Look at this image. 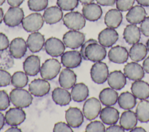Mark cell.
Instances as JSON below:
<instances>
[{"instance_id": "cell-1", "label": "cell", "mask_w": 149, "mask_h": 132, "mask_svg": "<svg viewBox=\"0 0 149 132\" xmlns=\"http://www.w3.org/2000/svg\"><path fill=\"white\" fill-rule=\"evenodd\" d=\"M9 98L14 106L20 108L29 107L33 101V97L31 93L20 88L13 89L10 92Z\"/></svg>"}, {"instance_id": "cell-2", "label": "cell", "mask_w": 149, "mask_h": 132, "mask_svg": "<svg viewBox=\"0 0 149 132\" xmlns=\"http://www.w3.org/2000/svg\"><path fill=\"white\" fill-rule=\"evenodd\" d=\"M61 67V63L56 59H48L40 68L41 76L45 80H52L57 76Z\"/></svg>"}, {"instance_id": "cell-3", "label": "cell", "mask_w": 149, "mask_h": 132, "mask_svg": "<svg viewBox=\"0 0 149 132\" xmlns=\"http://www.w3.org/2000/svg\"><path fill=\"white\" fill-rule=\"evenodd\" d=\"M63 22L67 28L73 30H79L85 26L86 19L79 12H70L65 15Z\"/></svg>"}, {"instance_id": "cell-4", "label": "cell", "mask_w": 149, "mask_h": 132, "mask_svg": "<svg viewBox=\"0 0 149 132\" xmlns=\"http://www.w3.org/2000/svg\"><path fill=\"white\" fill-rule=\"evenodd\" d=\"M42 16L39 13H33L24 17L22 22L23 28L27 32L33 33L39 30L44 24Z\"/></svg>"}, {"instance_id": "cell-5", "label": "cell", "mask_w": 149, "mask_h": 132, "mask_svg": "<svg viewBox=\"0 0 149 132\" xmlns=\"http://www.w3.org/2000/svg\"><path fill=\"white\" fill-rule=\"evenodd\" d=\"M109 71L107 64L102 62H97L90 69V76L92 80L97 84H103L108 77Z\"/></svg>"}, {"instance_id": "cell-6", "label": "cell", "mask_w": 149, "mask_h": 132, "mask_svg": "<svg viewBox=\"0 0 149 132\" xmlns=\"http://www.w3.org/2000/svg\"><path fill=\"white\" fill-rule=\"evenodd\" d=\"M85 56L87 60L97 62L104 59L107 55L105 47L97 42L88 44L85 49Z\"/></svg>"}, {"instance_id": "cell-7", "label": "cell", "mask_w": 149, "mask_h": 132, "mask_svg": "<svg viewBox=\"0 0 149 132\" xmlns=\"http://www.w3.org/2000/svg\"><path fill=\"white\" fill-rule=\"evenodd\" d=\"M101 110V105L100 101L94 97H91L87 99L83 107V115L88 120H92L97 117Z\"/></svg>"}, {"instance_id": "cell-8", "label": "cell", "mask_w": 149, "mask_h": 132, "mask_svg": "<svg viewBox=\"0 0 149 132\" xmlns=\"http://www.w3.org/2000/svg\"><path fill=\"white\" fill-rule=\"evenodd\" d=\"M85 35L78 30H69L63 36V42L66 47L76 49L81 46L84 42Z\"/></svg>"}, {"instance_id": "cell-9", "label": "cell", "mask_w": 149, "mask_h": 132, "mask_svg": "<svg viewBox=\"0 0 149 132\" xmlns=\"http://www.w3.org/2000/svg\"><path fill=\"white\" fill-rule=\"evenodd\" d=\"M24 19V12L19 7H10L3 16L5 24L10 27L19 25Z\"/></svg>"}, {"instance_id": "cell-10", "label": "cell", "mask_w": 149, "mask_h": 132, "mask_svg": "<svg viewBox=\"0 0 149 132\" xmlns=\"http://www.w3.org/2000/svg\"><path fill=\"white\" fill-rule=\"evenodd\" d=\"M46 52L51 56L58 57L62 55L65 50V46L61 40L55 37H50L48 38L44 44Z\"/></svg>"}, {"instance_id": "cell-11", "label": "cell", "mask_w": 149, "mask_h": 132, "mask_svg": "<svg viewBox=\"0 0 149 132\" xmlns=\"http://www.w3.org/2000/svg\"><path fill=\"white\" fill-rule=\"evenodd\" d=\"M26 113L22 108H11L5 113L6 123L12 126H17L23 123L26 119Z\"/></svg>"}, {"instance_id": "cell-12", "label": "cell", "mask_w": 149, "mask_h": 132, "mask_svg": "<svg viewBox=\"0 0 149 132\" xmlns=\"http://www.w3.org/2000/svg\"><path fill=\"white\" fill-rule=\"evenodd\" d=\"M50 84L44 79H37L33 80L29 86V92L35 97H43L50 90Z\"/></svg>"}, {"instance_id": "cell-13", "label": "cell", "mask_w": 149, "mask_h": 132, "mask_svg": "<svg viewBox=\"0 0 149 132\" xmlns=\"http://www.w3.org/2000/svg\"><path fill=\"white\" fill-rule=\"evenodd\" d=\"M82 56L79 51H68L61 55V63L67 68L73 69L79 66L82 61Z\"/></svg>"}, {"instance_id": "cell-14", "label": "cell", "mask_w": 149, "mask_h": 132, "mask_svg": "<svg viewBox=\"0 0 149 132\" xmlns=\"http://www.w3.org/2000/svg\"><path fill=\"white\" fill-rule=\"evenodd\" d=\"M119 38L118 32L112 28H106L102 30L98 34L99 43L104 47H110L116 43Z\"/></svg>"}, {"instance_id": "cell-15", "label": "cell", "mask_w": 149, "mask_h": 132, "mask_svg": "<svg viewBox=\"0 0 149 132\" xmlns=\"http://www.w3.org/2000/svg\"><path fill=\"white\" fill-rule=\"evenodd\" d=\"M84 115L80 109L76 107H70L65 112V119L68 124L72 127H80L84 120Z\"/></svg>"}, {"instance_id": "cell-16", "label": "cell", "mask_w": 149, "mask_h": 132, "mask_svg": "<svg viewBox=\"0 0 149 132\" xmlns=\"http://www.w3.org/2000/svg\"><path fill=\"white\" fill-rule=\"evenodd\" d=\"M123 72L127 78L134 81L141 80L144 76V70L143 67L135 62L127 63L124 66Z\"/></svg>"}, {"instance_id": "cell-17", "label": "cell", "mask_w": 149, "mask_h": 132, "mask_svg": "<svg viewBox=\"0 0 149 132\" xmlns=\"http://www.w3.org/2000/svg\"><path fill=\"white\" fill-rule=\"evenodd\" d=\"M108 57L109 60L113 63L122 64L127 60L129 52L126 48L116 45L110 49L108 53Z\"/></svg>"}, {"instance_id": "cell-18", "label": "cell", "mask_w": 149, "mask_h": 132, "mask_svg": "<svg viewBox=\"0 0 149 132\" xmlns=\"http://www.w3.org/2000/svg\"><path fill=\"white\" fill-rule=\"evenodd\" d=\"M27 42L21 37L14 38L9 44L10 53L16 59L22 58L27 52Z\"/></svg>"}, {"instance_id": "cell-19", "label": "cell", "mask_w": 149, "mask_h": 132, "mask_svg": "<svg viewBox=\"0 0 149 132\" xmlns=\"http://www.w3.org/2000/svg\"><path fill=\"white\" fill-rule=\"evenodd\" d=\"M82 13L86 19L91 22H95L101 17L102 10L98 4L91 2L83 5Z\"/></svg>"}, {"instance_id": "cell-20", "label": "cell", "mask_w": 149, "mask_h": 132, "mask_svg": "<svg viewBox=\"0 0 149 132\" xmlns=\"http://www.w3.org/2000/svg\"><path fill=\"white\" fill-rule=\"evenodd\" d=\"M45 42L44 36L38 31L31 33L27 39V47L33 53L41 51L45 44Z\"/></svg>"}, {"instance_id": "cell-21", "label": "cell", "mask_w": 149, "mask_h": 132, "mask_svg": "<svg viewBox=\"0 0 149 132\" xmlns=\"http://www.w3.org/2000/svg\"><path fill=\"white\" fill-rule=\"evenodd\" d=\"M23 64V70L29 76H36L40 71V59L37 55L29 56Z\"/></svg>"}, {"instance_id": "cell-22", "label": "cell", "mask_w": 149, "mask_h": 132, "mask_svg": "<svg viewBox=\"0 0 149 132\" xmlns=\"http://www.w3.org/2000/svg\"><path fill=\"white\" fill-rule=\"evenodd\" d=\"M146 12L141 5H135L131 8L126 15L127 21L131 24H140L145 19Z\"/></svg>"}, {"instance_id": "cell-23", "label": "cell", "mask_w": 149, "mask_h": 132, "mask_svg": "<svg viewBox=\"0 0 149 132\" xmlns=\"http://www.w3.org/2000/svg\"><path fill=\"white\" fill-rule=\"evenodd\" d=\"M100 117L102 122L106 124H114L118 121L119 112L116 108L110 106H107L101 110Z\"/></svg>"}, {"instance_id": "cell-24", "label": "cell", "mask_w": 149, "mask_h": 132, "mask_svg": "<svg viewBox=\"0 0 149 132\" xmlns=\"http://www.w3.org/2000/svg\"><path fill=\"white\" fill-rule=\"evenodd\" d=\"M120 70H114L111 72L108 77V83L113 89L120 90L126 84V78Z\"/></svg>"}, {"instance_id": "cell-25", "label": "cell", "mask_w": 149, "mask_h": 132, "mask_svg": "<svg viewBox=\"0 0 149 132\" xmlns=\"http://www.w3.org/2000/svg\"><path fill=\"white\" fill-rule=\"evenodd\" d=\"M76 79L77 76L74 72L66 67L61 72L59 76V83L62 87L65 89H70L76 84Z\"/></svg>"}, {"instance_id": "cell-26", "label": "cell", "mask_w": 149, "mask_h": 132, "mask_svg": "<svg viewBox=\"0 0 149 132\" xmlns=\"http://www.w3.org/2000/svg\"><path fill=\"white\" fill-rule=\"evenodd\" d=\"M44 22L49 24L59 22L63 17L62 9L57 6H52L47 8L42 15Z\"/></svg>"}, {"instance_id": "cell-27", "label": "cell", "mask_w": 149, "mask_h": 132, "mask_svg": "<svg viewBox=\"0 0 149 132\" xmlns=\"http://www.w3.org/2000/svg\"><path fill=\"white\" fill-rule=\"evenodd\" d=\"M131 91L136 98L146 99L149 97V84L143 80H136L132 84Z\"/></svg>"}, {"instance_id": "cell-28", "label": "cell", "mask_w": 149, "mask_h": 132, "mask_svg": "<svg viewBox=\"0 0 149 132\" xmlns=\"http://www.w3.org/2000/svg\"><path fill=\"white\" fill-rule=\"evenodd\" d=\"M123 38L129 44L139 42L141 37V31L134 24H130L126 26L123 31Z\"/></svg>"}, {"instance_id": "cell-29", "label": "cell", "mask_w": 149, "mask_h": 132, "mask_svg": "<svg viewBox=\"0 0 149 132\" xmlns=\"http://www.w3.org/2000/svg\"><path fill=\"white\" fill-rule=\"evenodd\" d=\"M122 14L118 9L109 10L105 14L104 22L108 27L112 28H118L122 21Z\"/></svg>"}, {"instance_id": "cell-30", "label": "cell", "mask_w": 149, "mask_h": 132, "mask_svg": "<svg viewBox=\"0 0 149 132\" xmlns=\"http://www.w3.org/2000/svg\"><path fill=\"white\" fill-rule=\"evenodd\" d=\"M52 98L54 102L60 106L68 105L72 99L71 94L64 88L56 87L52 92Z\"/></svg>"}, {"instance_id": "cell-31", "label": "cell", "mask_w": 149, "mask_h": 132, "mask_svg": "<svg viewBox=\"0 0 149 132\" xmlns=\"http://www.w3.org/2000/svg\"><path fill=\"white\" fill-rule=\"evenodd\" d=\"M137 117L132 110L124 111L120 116L119 123L125 130H131L137 124Z\"/></svg>"}, {"instance_id": "cell-32", "label": "cell", "mask_w": 149, "mask_h": 132, "mask_svg": "<svg viewBox=\"0 0 149 132\" xmlns=\"http://www.w3.org/2000/svg\"><path fill=\"white\" fill-rule=\"evenodd\" d=\"M100 102L105 106H112L118 101V94L112 88H105L99 94Z\"/></svg>"}, {"instance_id": "cell-33", "label": "cell", "mask_w": 149, "mask_h": 132, "mask_svg": "<svg viewBox=\"0 0 149 132\" xmlns=\"http://www.w3.org/2000/svg\"><path fill=\"white\" fill-rule=\"evenodd\" d=\"M148 52L147 46L143 43H136L133 44L129 50V56L134 62H139L143 60Z\"/></svg>"}, {"instance_id": "cell-34", "label": "cell", "mask_w": 149, "mask_h": 132, "mask_svg": "<svg viewBox=\"0 0 149 132\" xmlns=\"http://www.w3.org/2000/svg\"><path fill=\"white\" fill-rule=\"evenodd\" d=\"M89 91L87 86L83 83L75 84L71 90L72 99L77 102L84 101L88 96Z\"/></svg>"}, {"instance_id": "cell-35", "label": "cell", "mask_w": 149, "mask_h": 132, "mask_svg": "<svg viewBox=\"0 0 149 132\" xmlns=\"http://www.w3.org/2000/svg\"><path fill=\"white\" fill-rule=\"evenodd\" d=\"M119 106L123 109L129 110L133 108L136 104V97L128 91L122 92L118 98Z\"/></svg>"}, {"instance_id": "cell-36", "label": "cell", "mask_w": 149, "mask_h": 132, "mask_svg": "<svg viewBox=\"0 0 149 132\" xmlns=\"http://www.w3.org/2000/svg\"><path fill=\"white\" fill-rule=\"evenodd\" d=\"M136 114L140 122L142 123L149 122V101L141 99L136 107Z\"/></svg>"}, {"instance_id": "cell-37", "label": "cell", "mask_w": 149, "mask_h": 132, "mask_svg": "<svg viewBox=\"0 0 149 132\" xmlns=\"http://www.w3.org/2000/svg\"><path fill=\"white\" fill-rule=\"evenodd\" d=\"M27 74L23 72L17 71L13 73L11 77V83L16 88L24 87L28 83Z\"/></svg>"}, {"instance_id": "cell-38", "label": "cell", "mask_w": 149, "mask_h": 132, "mask_svg": "<svg viewBox=\"0 0 149 132\" xmlns=\"http://www.w3.org/2000/svg\"><path fill=\"white\" fill-rule=\"evenodd\" d=\"M48 0H28L29 8L33 11H41L47 7Z\"/></svg>"}, {"instance_id": "cell-39", "label": "cell", "mask_w": 149, "mask_h": 132, "mask_svg": "<svg viewBox=\"0 0 149 132\" xmlns=\"http://www.w3.org/2000/svg\"><path fill=\"white\" fill-rule=\"evenodd\" d=\"M56 4L62 10H73L79 4V0H57Z\"/></svg>"}, {"instance_id": "cell-40", "label": "cell", "mask_w": 149, "mask_h": 132, "mask_svg": "<svg viewBox=\"0 0 149 132\" xmlns=\"http://www.w3.org/2000/svg\"><path fill=\"white\" fill-rule=\"evenodd\" d=\"M105 131V126L99 120H95L90 122L86 127V131L87 132H104Z\"/></svg>"}, {"instance_id": "cell-41", "label": "cell", "mask_w": 149, "mask_h": 132, "mask_svg": "<svg viewBox=\"0 0 149 132\" xmlns=\"http://www.w3.org/2000/svg\"><path fill=\"white\" fill-rule=\"evenodd\" d=\"M135 0H116V8L121 12L129 10L133 7Z\"/></svg>"}, {"instance_id": "cell-42", "label": "cell", "mask_w": 149, "mask_h": 132, "mask_svg": "<svg viewBox=\"0 0 149 132\" xmlns=\"http://www.w3.org/2000/svg\"><path fill=\"white\" fill-rule=\"evenodd\" d=\"M10 98L5 90H0V110H6L10 105Z\"/></svg>"}, {"instance_id": "cell-43", "label": "cell", "mask_w": 149, "mask_h": 132, "mask_svg": "<svg viewBox=\"0 0 149 132\" xmlns=\"http://www.w3.org/2000/svg\"><path fill=\"white\" fill-rule=\"evenodd\" d=\"M11 76L9 72L0 69V87H5L11 83Z\"/></svg>"}, {"instance_id": "cell-44", "label": "cell", "mask_w": 149, "mask_h": 132, "mask_svg": "<svg viewBox=\"0 0 149 132\" xmlns=\"http://www.w3.org/2000/svg\"><path fill=\"white\" fill-rule=\"evenodd\" d=\"M53 131L54 132H62V131L72 132L73 130L68 124L65 122H59L55 123L53 129Z\"/></svg>"}, {"instance_id": "cell-45", "label": "cell", "mask_w": 149, "mask_h": 132, "mask_svg": "<svg viewBox=\"0 0 149 132\" xmlns=\"http://www.w3.org/2000/svg\"><path fill=\"white\" fill-rule=\"evenodd\" d=\"M140 31L146 37H149V16L146 17L140 24Z\"/></svg>"}, {"instance_id": "cell-46", "label": "cell", "mask_w": 149, "mask_h": 132, "mask_svg": "<svg viewBox=\"0 0 149 132\" xmlns=\"http://www.w3.org/2000/svg\"><path fill=\"white\" fill-rule=\"evenodd\" d=\"M9 47V42L7 36L0 32V51L6 49Z\"/></svg>"}, {"instance_id": "cell-47", "label": "cell", "mask_w": 149, "mask_h": 132, "mask_svg": "<svg viewBox=\"0 0 149 132\" xmlns=\"http://www.w3.org/2000/svg\"><path fill=\"white\" fill-rule=\"evenodd\" d=\"M93 42H97V41L95 40H94V39H92V38H91V39H89V40H88L84 41V42H83V44L81 45L80 52V53H81V55L82 58H83L84 60H87L86 57V56H85V53H84V52H85L86 48L87 47V46L88 44H91V43H93Z\"/></svg>"}, {"instance_id": "cell-48", "label": "cell", "mask_w": 149, "mask_h": 132, "mask_svg": "<svg viewBox=\"0 0 149 132\" xmlns=\"http://www.w3.org/2000/svg\"><path fill=\"white\" fill-rule=\"evenodd\" d=\"M105 131L108 132H116V131H119V132H124L125 130L120 125H116V124H113L111 125L109 127H108L107 129H105Z\"/></svg>"}, {"instance_id": "cell-49", "label": "cell", "mask_w": 149, "mask_h": 132, "mask_svg": "<svg viewBox=\"0 0 149 132\" xmlns=\"http://www.w3.org/2000/svg\"><path fill=\"white\" fill-rule=\"evenodd\" d=\"M98 4L102 6H113L116 0H95Z\"/></svg>"}, {"instance_id": "cell-50", "label": "cell", "mask_w": 149, "mask_h": 132, "mask_svg": "<svg viewBox=\"0 0 149 132\" xmlns=\"http://www.w3.org/2000/svg\"><path fill=\"white\" fill-rule=\"evenodd\" d=\"M24 0H7L8 4L12 7H19Z\"/></svg>"}, {"instance_id": "cell-51", "label": "cell", "mask_w": 149, "mask_h": 132, "mask_svg": "<svg viewBox=\"0 0 149 132\" xmlns=\"http://www.w3.org/2000/svg\"><path fill=\"white\" fill-rule=\"evenodd\" d=\"M143 68L147 73L149 74V56L146 58L143 61Z\"/></svg>"}, {"instance_id": "cell-52", "label": "cell", "mask_w": 149, "mask_h": 132, "mask_svg": "<svg viewBox=\"0 0 149 132\" xmlns=\"http://www.w3.org/2000/svg\"><path fill=\"white\" fill-rule=\"evenodd\" d=\"M137 2L143 6H149V0H136Z\"/></svg>"}, {"instance_id": "cell-53", "label": "cell", "mask_w": 149, "mask_h": 132, "mask_svg": "<svg viewBox=\"0 0 149 132\" xmlns=\"http://www.w3.org/2000/svg\"><path fill=\"white\" fill-rule=\"evenodd\" d=\"M5 116L2 113L0 112V130L2 129L5 124Z\"/></svg>"}, {"instance_id": "cell-54", "label": "cell", "mask_w": 149, "mask_h": 132, "mask_svg": "<svg viewBox=\"0 0 149 132\" xmlns=\"http://www.w3.org/2000/svg\"><path fill=\"white\" fill-rule=\"evenodd\" d=\"M6 132H12V131H15V132H20L22 131L21 129H20L19 128L16 127V126H12L10 128H9L8 130H6L5 131Z\"/></svg>"}, {"instance_id": "cell-55", "label": "cell", "mask_w": 149, "mask_h": 132, "mask_svg": "<svg viewBox=\"0 0 149 132\" xmlns=\"http://www.w3.org/2000/svg\"><path fill=\"white\" fill-rule=\"evenodd\" d=\"M130 131L131 132H135V131L140 132V131H146V130L141 127H134L133 129H132Z\"/></svg>"}, {"instance_id": "cell-56", "label": "cell", "mask_w": 149, "mask_h": 132, "mask_svg": "<svg viewBox=\"0 0 149 132\" xmlns=\"http://www.w3.org/2000/svg\"><path fill=\"white\" fill-rule=\"evenodd\" d=\"M79 1H80L81 3L84 5V4H87V3H91L94 1V0H79Z\"/></svg>"}, {"instance_id": "cell-57", "label": "cell", "mask_w": 149, "mask_h": 132, "mask_svg": "<svg viewBox=\"0 0 149 132\" xmlns=\"http://www.w3.org/2000/svg\"><path fill=\"white\" fill-rule=\"evenodd\" d=\"M3 11L1 8H0V24L2 23V20H3Z\"/></svg>"}, {"instance_id": "cell-58", "label": "cell", "mask_w": 149, "mask_h": 132, "mask_svg": "<svg viewBox=\"0 0 149 132\" xmlns=\"http://www.w3.org/2000/svg\"><path fill=\"white\" fill-rule=\"evenodd\" d=\"M146 46H147V48L148 49V51H149V39L147 40V41L146 42Z\"/></svg>"}, {"instance_id": "cell-59", "label": "cell", "mask_w": 149, "mask_h": 132, "mask_svg": "<svg viewBox=\"0 0 149 132\" xmlns=\"http://www.w3.org/2000/svg\"><path fill=\"white\" fill-rule=\"evenodd\" d=\"M5 0H0V6L2 5L4 2H5Z\"/></svg>"}]
</instances>
